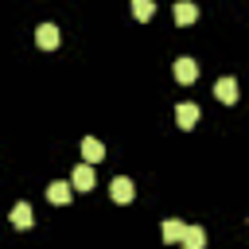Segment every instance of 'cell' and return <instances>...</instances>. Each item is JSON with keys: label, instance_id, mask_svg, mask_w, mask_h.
<instances>
[{"label": "cell", "instance_id": "6da1fadb", "mask_svg": "<svg viewBox=\"0 0 249 249\" xmlns=\"http://www.w3.org/2000/svg\"><path fill=\"white\" fill-rule=\"evenodd\" d=\"M70 187H74V191H93V187H97L93 167H89V163H78V167H74V175H70Z\"/></svg>", "mask_w": 249, "mask_h": 249}, {"label": "cell", "instance_id": "7a4b0ae2", "mask_svg": "<svg viewBox=\"0 0 249 249\" xmlns=\"http://www.w3.org/2000/svg\"><path fill=\"white\" fill-rule=\"evenodd\" d=\"M109 195H113V202H132V198H136V187H132V179L117 175V179L109 183Z\"/></svg>", "mask_w": 249, "mask_h": 249}, {"label": "cell", "instance_id": "3957f363", "mask_svg": "<svg viewBox=\"0 0 249 249\" xmlns=\"http://www.w3.org/2000/svg\"><path fill=\"white\" fill-rule=\"evenodd\" d=\"M179 241H183V249H206V230L202 226H183Z\"/></svg>", "mask_w": 249, "mask_h": 249}, {"label": "cell", "instance_id": "277c9868", "mask_svg": "<svg viewBox=\"0 0 249 249\" xmlns=\"http://www.w3.org/2000/svg\"><path fill=\"white\" fill-rule=\"evenodd\" d=\"M35 43H39L43 51H54V47H58V27H54V23H39V27H35Z\"/></svg>", "mask_w": 249, "mask_h": 249}, {"label": "cell", "instance_id": "5b68a950", "mask_svg": "<svg viewBox=\"0 0 249 249\" xmlns=\"http://www.w3.org/2000/svg\"><path fill=\"white\" fill-rule=\"evenodd\" d=\"M175 78H179L183 86H191V82L198 78V62H195V58H187V54H183V58H175Z\"/></svg>", "mask_w": 249, "mask_h": 249}, {"label": "cell", "instance_id": "8992f818", "mask_svg": "<svg viewBox=\"0 0 249 249\" xmlns=\"http://www.w3.org/2000/svg\"><path fill=\"white\" fill-rule=\"evenodd\" d=\"M214 97H218L222 105H233V101H237V82H233V78H218V82H214Z\"/></svg>", "mask_w": 249, "mask_h": 249}, {"label": "cell", "instance_id": "52a82bcc", "mask_svg": "<svg viewBox=\"0 0 249 249\" xmlns=\"http://www.w3.org/2000/svg\"><path fill=\"white\" fill-rule=\"evenodd\" d=\"M82 160H86L89 167H93V163H101V160H105V144H101V140H93V136H86V140H82Z\"/></svg>", "mask_w": 249, "mask_h": 249}, {"label": "cell", "instance_id": "ba28073f", "mask_svg": "<svg viewBox=\"0 0 249 249\" xmlns=\"http://www.w3.org/2000/svg\"><path fill=\"white\" fill-rule=\"evenodd\" d=\"M47 198H51L54 206H66V202L74 198V187H70V183H62V179H54V183L47 187Z\"/></svg>", "mask_w": 249, "mask_h": 249}, {"label": "cell", "instance_id": "9c48e42d", "mask_svg": "<svg viewBox=\"0 0 249 249\" xmlns=\"http://www.w3.org/2000/svg\"><path fill=\"white\" fill-rule=\"evenodd\" d=\"M195 19H198V4H191V0H175V23L187 27V23H195Z\"/></svg>", "mask_w": 249, "mask_h": 249}, {"label": "cell", "instance_id": "30bf717a", "mask_svg": "<svg viewBox=\"0 0 249 249\" xmlns=\"http://www.w3.org/2000/svg\"><path fill=\"white\" fill-rule=\"evenodd\" d=\"M175 121H179V128H195L198 124V105H191V101L175 105Z\"/></svg>", "mask_w": 249, "mask_h": 249}, {"label": "cell", "instance_id": "8fae6325", "mask_svg": "<svg viewBox=\"0 0 249 249\" xmlns=\"http://www.w3.org/2000/svg\"><path fill=\"white\" fill-rule=\"evenodd\" d=\"M31 222H35V210H31L27 202H16V206H12V226H16V230H31Z\"/></svg>", "mask_w": 249, "mask_h": 249}, {"label": "cell", "instance_id": "7c38bea8", "mask_svg": "<svg viewBox=\"0 0 249 249\" xmlns=\"http://www.w3.org/2000/svg\"><path fill=\"white\" fill-rule=\"evenodd\" d=\"M152 12H156V0H132V19H152Z\"/></svg>", "mask_w": 249, "mask_h": 249}, {"label": "cell", "instance_id": "4fadbf2b", "mask_svg": "<svg viewBox=\"0 0 249 249\" xmlns=\"http://www.w3.org/2000/svg\"><path fill=\"white\" fill-rule=\"evenodd\" d=\"M179 233H183V222L179 218H167L163 222V241H179Z\"/></svg>", "mask_w": 249, "mask_h": 249}]
</instances>
